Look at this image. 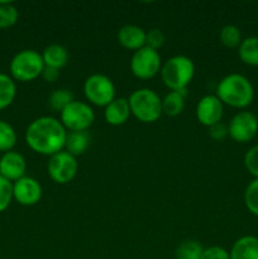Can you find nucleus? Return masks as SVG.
Masks as SVG:
<instances>
[{
	"label": "nucleus",
	"mask_w": 258,
	"mask_h": 259,
	"mask_svg": "<svg viewBox=\"0 0 258 259\" xmlns=\"http://www.w3.org/2000/svg\"><path fill=\"white\" fill-rule=\"evenodd\" d=\"M73 100H75L73 94L70 90H67V89H57V90L52 91L48 96V105L52 110L61 113Z\"/></svg>",
	"instance_id": "nucleus-24"
},
{
	"label": "nucleus",
	"mask_w": 258,
	"mask_h": 259,
	"mask_svg": "<svg viewBox=\"0 0 258 259\" xmlns=\"http://www.w3.org/2000/svg\"><path fill=\"white\" fill-rule=\"evenodd\" d=\"M220 42L227 48H238L242 43V32L234 24H227L220 29Z\"/></svg>",
	"instance_id": "nucleus-23"
},
{
	"label": "nucleus",
	"mask_w": 258,
	"mask_h": 259,
	"mask_svg": "<svg viewBox=\"0 0 258 259\" xmlns=\"http://www.w3.org/2000/svg\"><path fill=\"white\" fill-rule=\"evenodd\" d=\"M91 137L88 131L85 132H70L66 137L65 149L70 154L77 158L78 156L83 154L86 149L90 146Z\"/></svg>",
	"instance_id": "nucleus-19"
},
{
	"label": "nucleus",
	"mask_w": 258,
	"mask_h": 259,
	"mask_svg": "<svg viewBox=\"0 0 258 259\" xmlns=\"http://www.w3.org/2000/svg\"><path fill=\"white\" fill-rule=\"evenodd\" d=\"M25 171H27V162L19 152H7L0 158V176L9 180L10 182H15L24 177Z\"/></svg>",
	"instance_id": "nucleus-13"
},
{
	"label": "nucleus",
	"mask_w": 258,
	"mask_h": 259,
	"mask_svg": "<svg viewBox=\"0 0 258 259\" xmlns=\"http://www.w3.org/2000/svg\"><path fill=\"white\" fill-rule=\"evenodd\" d=\"M164 34L161 29H151L149 32H147L146 35V46L147 47L152 48V50L158 51L162 46L164 45Z\"/></svg>",
	"instance_id": "nucleus-30"
},
{
	"label": "nucleus",
	"mask_w": 258,
	"mask_h": 259,
	"mask_svg": "<svg viewBox=\"0 0 258 259\" xmlns=\"http://www.w3.org/2000/svg\"><path fill=\"white\" fill-rule=\"evenodd\" d=\"M201 259H230V254L225 248L212 245L210 248H205Z\"/></svg>",
	"instance_id": "nucleus-31"
},
{
	"label": "nucleus",
	"mask_w": 258,
	"mask_h": 259,
	"mask_svg": "<svg viewBox=\"0 0 258 259\" xmlns=\"http://www.w3.org/2000/svg\"><path fill=\"white\" fill-rule=\"evenodd\" d=\"M238 56L243 63L252 67H258V37L252 35L242 40L238 47Z\"/></svg>",
	"instance_id": "nucleus-20"
},
{
	"label": "nucleus",
	"mask_w": 258,
	"mask_h": 259,
	"mask_svg": "<svg viewBox=\"0 0 258 259\" xmlns=\"http://www.w3.org/2000/svg\"><path fill=\"white\" fill-rule=\"evenodd\" d=\"M244 166L250 176L258 179V144L250 147L247 151L244 156Z\"/></svg>",
	"instance_id": "nucleus-29"
},
{
	"label": "nucleus",
	"mask_w": 258,
	"mask_h": 259,
	"mask_svg": "<svg viewBox=\"0 0 258 259\" xmlns=\"http://www.w3.org/2000/svg\"><path fill=\"white\" fill-rule=\"evenodd\" d=\"M42 57L45 66L61 70V68H63L68 63V51L62 45L52 43V45L47 46L45 48Z\"/></svg>",
	"instance_id": "nucleus-17"
},
{
	"label": "nucleus",
	"mask_w": 258,
	"mask_h": 259,
	"mask_svg": "<svg viewBox=\"0 0 258 259\" xmlns=\"http://www.w3.org/2000/svg\"><path fill=\"white\" fill-rule=\"evenodd\" d=\"M17 96V85L10 76L0 72V110L10 106Z\"/></svg>",
	"instance_id": "nucleus-21"
},
{
	"label": "nucleus",
	"mask_w": 258,
	"mask_h": 259,
	"mask_svg": "<svg viewBox=\"0 0 258 259\" xmlns=\"http://www.w3.org/2000/svg\"><path fill=\"white\" fill-rule=\"evenodd\" d=\"M13 200V182L0 176V212L9 207Z\"/></svg>",
	"instance_id": "nucleus-28"
},
{
	"label": "nucleus",
	"mask_w": 258,
	"mask_h": 259,
	"mask_svg": "<svg viewBox=\"0 0 258 259\" xmlns=\"http://www.w3.org/2000/svg\"><path fill=\"white\" fill-rule=\"evenodd\" d=\"M187 98V90L169 91L162 99V111L167 116H179L185 109V101Z\"/></svg>",
	"instance_id": "nucleus-18"
},
{
	"label": "nucleus",
	"mask_w": 258,
	"mask_h": 259,
	"mask_svg": "<svg viewBox=\"0 0 258 259\" xmlns=\"http://www.w3.org/2000/svg\"><path fill=\"white\" fill-rule=\"evenodd\" d=\"M196 119L201 125L210 128L222 121L224 114V104L217 95H205L197 103L195 109Z\"/></svg>",
	"instance_id": "nucleus-12"
},
{
	"label": "nucleus",
	"mask_w": 258,
	"mask_h": 259,
	"mask_svg": "<svg viewBox=\"0 0 258 259\" xmlns=\"http://www.w3.org/2000/svg\"><path fill=\"white\" fill-rule=\"evenodd\" d=\"M147 32L143 28L134 24H126L118 32V42L123 48L129 51H138L146 46Z\"/></svg>",
	"instance_id": "nucleus-14"
},
{
	"label": "nucleus",
	"mask_w": 258,
	"mask_h": 259,
	"mask_svg": "<svg viewBox=\"0 0 258 259\" xmlns=\"http://www.w3.org/2000/svg\"><path fill=\"white\" fill-rule=\"evenodd\" d=\"M162 60L159 52L144 46L141 50L136 51L131 58V71L139 80L153 78L161 72Z\"/></svg>",
	"instance_id": "nucleus-8"
},
{
	"label": "nucleus",
	"mask_w": 258,
	"mask_h": 259,
	"mask_svg": "<svg viewBox=\"0 0 258 259\" xmlns=\"http://www.w3.org/2000/svg\"><path fill=\"white\" fill-rule=\"evenodd\" d=\"M19 19L17 7L10 2H0V29L14 27Z\"/></svg>",
	"instance_id": "nucleus-25"
},
{
	"label": "nucleus",
	"mask_w": 258,
	"mask_h": 259,
	"mask_svg": "<svg viewBox=\"0 0 258 259\" xmlns=\"http://www.w3.org/2000/svg\"><path fill=\"white\" fill-rule=\"evenodd\" d=\"M128 101L132 115L142 123H156L163 114L162 99L152 89L142 88L133 91Z\"/></svg>",
	"instance_id": "nucleus-4"
},
{
	"label": "nucleus",
	"mask_w": 258,
	"mask_h": 259,
	"mask_svg": "<svg viewBox=\"0 0 258 259\" xmlns=\"http://www.w3.org/2000/svg\"><path fill=\"white\" fill-rule=\"evenodd\" d=\"M42 77L43 80L47 81V82H55V81L60 77V70L45 66V70H43L42 72Z\"/></svg>",
	"instance_id": "nucleus-33"
},
{
	"label": "nucleus",
	"mask_w": 258,
	"mask_h": 259,
	"mask_svg": "<svg viewBox=\"0 0 258 259\" xmlns=\"http://www.w3.org/2000/svg\"><path fill=\"white\" fill-rule=\"evenodd\" d=\"M0 259H2V258H0Z\"/></svg>",
	"instance_id": "nucleus-34"
},
{
	"label": "nucleus",
	"mask_w": 258,
	"mask_h": 259,
	"mask_svg": "<svg viewBox=\"0 0 258 259\" xmlns=\"http://www.w3.org/2000/svg\"><path fill=\"white\" fill-rule=\"evenodd\" d=\"M17 144V133L8 121L0 120V152L13 151Z\"/></svg>",
	"instance_id": "nucleus-26"
},
{
	"label": "nucleus",
	"mask_w": 258,
	"mask_h": 259,
	"mask_svg": "<svg viewBox=\"0 0 258 259\" xmlns=\"http://www.w3.org/2000/svg\"><path fill=\"white\" fill-rule=\"evenodd\" d=\"M244 204L250 214L258 217V179L252 180L244 191Z\"/></svg>",
	"instance_id": "nucleus-27"
},
{
	"label": "nucleus",
	"mask_w": 258,
	"mask_h": 259,
	"mask_svg": "<svg viewBox=\"0 0 258 259\" xmlns=\"http://www.w3.org/2000/svg\"><path fill=\"white\" fill-rule=\"evenodd\" d=\"M13 80L19 82H30L39 76L45 70L42 53L34 50H23L12 58L9 65Z\"/></svg>",
	"instance_id": "nucleus-5"
},
{
	"label": "nucleus",
	"mask_w": 258,
	"mask_h": 259,
	"mask_svg": "<svg viewBox=\"0 0 258 259\" xmlns=\"http://www.w3.org/2000/svg\"><path fill=\"white\" fill-rule=\"evenodd\" d=\"M229 136L228 134V125H225L224 123H218L214 124L209 128V137L215 142H222L224 141L227 137Z\"/></svg>",
	"instance_id": "nucleus-32"
},
{
	"label": "nucleus",
	"mask_w": 258,
	"mask_h": 259,
	"mask_svg": "<svg viewBox=\"0 0 258 259\" xmlns=\"http://www.w3.org/2000/svg\"><path fill=\"white\" fill-rule=\"evenodd\" d=\"M258 133V119L250 111H239L230 119L228 134L237 143H248Z\"/></svg>",
	"instance_id": "nucleus-10"
},
{
	"label": "nucleus",
	"mask_w": 258,
	"mask_h": 259,
	"mask_svg": "<svg viewBox=\"0 0 258 259\" xmlns=\"http://www.w3.org/2000/svg\"><path fill=\"white\" fill-rule=\"evenodd\" d=\"M230 259H258V238L244 235L237 239L229 252Z\"/></svg>",
	"instance_id": "nucleus-16"
},
{
	"label": "nucleus",
	"mask_w": 258,
	"mask_h": 259,
	"mask_svg": "<svg viewBox=\"0 0 258 259\" xmlns=\"http://www.w3.org/2000/svg\"><path fill=\"white\" fill-rule=\"evenodd\" d=\"M195 76L194 61L187 56L177 55L162 65L161 77L171 91L186 90Z\"/></svg>",
	"instance_id": "nucleus-3"
},
{
	"label": "nucleus",
	"mask_w": 258,
	"mask_h": 259,
	"mask_svg": "<svg viewBox=\"0 0 258 259\" xmlns=\"http://www.w3.org/2000/svg\"><path fill=\"white\" fill-rule=\"evenodd\" d=\"M77 159L66 151H61L51 156L47 163L48 176L58 185H66L72 181L77 175Z\"/></svg>",
	"instance_id": "nucleus-9"
},
{
	"label": "nucleus",
	"mask_w": 258,
	"mask_h": 259,
	"mask_svg": "<svg viewBox=\"0 0 258 259\" xmlns=\"http://www.w3.org/2000/svg\"><path fill=\"white\" fill-rule=\"evenodd\" d=\"M83 95L93 105L105 108L115 99V85L106 75L93 73L83 82Z\"/></svg>",
	"instance_id": "nucleus-6"
},
{
	"label": "nucleus",
	"mask_w": 258,
	"mask_h": 259,
	"mask_svg": "<svg viewBox=\"0 0 258 259\" xmlns=\"http://www.w3.org/2000/svg\"><path fill=\"white\" fill-rule=\"evenodd\" d=\"M204 248L197 240L187 239L180 243L179 247L176 248V259H201Z\"/></svg>",
	"instance_id": "nucleus-22"
},
{
	"label": "nucleus",
	"mask_w": 258,
	"mask_h": 259,
	"mask_svg": "<svg viewBox=\"0 0 258 259\" xmlns=\"http://www.w3.org/2000/svg\"><path fill=\"white\" fill-rule=\"evenodd\" d=\"M95 120V113L89 104L73 100L60 113V121L66 131L85 132Z\"/></svg>",
	"instance_id": "nucleus-7"
},
{
	"label": "nucleus",
	"mask_w": 258,
	"mask_h": 259,
	"mask_svg": "<svg viewBox=\"0 0 258 259\" xmlns=\"http://www.w3.org/2000/svg\"><path fill=\"white\" fill-rule=\"evenodd\" d=\"M43 190L33 177L24 176L13 182V199L23 206H34L42 199Z\"/></svg>",
	"instance_id": "nucleus-11"
},
{
	"label": "nucleus",
	"mask_w": 258,
	"mask_h": 259,
	"mask_svg": "<svg viewBox=\"0 0 258 259\" xmlns=\"http://www.w3.org/2000/svg\"><path fill=\"white\" fill-rule=\"evenodd\" d=\"M67 131L58 119L39 116L28 125L25 143L33 152L42 156H53L63 151Z\"/></svg>",
	"instance_id": "nucleus-1"
},
{
	"label": "nucleus",
	"mask_w": 258,
	"mask_h": 259,
	"mask_svg": "<svg viewBox=\"0 0 258 259\" xmlns=\"http://www.w3.org/2000/svg\"><path fill=\"white\" fill-rule=\"evenodd\" d=\"M131 106L128 99L115 98L104 108V119L109 125L120 126L128 121L131 116Z\"/></svg>",
	"instance_id": "nucleus-15"
},
{
	"label": "nucleus",
	"mask_w": 258,
	"mask_h": 259,
	"mask_svg": "<svg viewBox=\"0 0 258 259\" xmlns=\"http://www.w3.org/2000/svg\"><path fill=\"white\" fill-rule=\"evenodd\" d=\"M215 95L224 105L234 109H245L254 100V88L244 75L229 73L219 81Z\"/></svg>",
	"instance_id": "nucleus-2"
}]
</instances>
